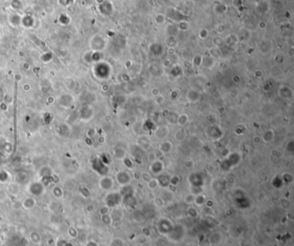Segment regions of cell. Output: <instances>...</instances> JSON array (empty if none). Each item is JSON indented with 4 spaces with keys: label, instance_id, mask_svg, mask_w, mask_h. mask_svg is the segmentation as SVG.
Returning a JSON list of instances; mask_svg holds the SVG:
<instances>
[{
    "label": "cell",
    "instance_id": "cell-1",
    "mask_svg": "<svg viewBox=\"0 0 294 246\" xmlns=\"http://www.w3.org/2000/svg\"><path fill=\"white\" fill-rule=\"evenodd\" d=\"M30 193L33 196H40L44 193V185L41 182H33L29 186Z\"/></svg>",
    "mask_w": 294,
    "mask_h": 246
},
{
    "label": "cell",
    "instance_id": "cell-2",
    "mask_svg": "<svg viewBox=\"0 0 294 246\" xmlns=\"http://www.w3.org/2000/svg\"><path fill=\"white\" fill-rule=\"evenodd\" d=\"M36 206V200L34 197H27L23 201V207L26 210L33 209Z\"/></svg>",
    "mask_w": 294,
    "mask_h": 246
},
{
    "label": "cell",
    "instance_id": "cell-3",
    "mask_svg": "<svg viewBox=\"0 0 294 246\" xmlns=\"http://www.w3.org/2000/svg\"><path fill=\"white\" fill-rule=\"evenodd\" d=\"M30 240H31V242H32L33 244H35L36 245H40V244H42V236H41V234H40L38 231H33L30 232Z\"/></svg>",
    "mask_w": 294,
    "mask_h": 246
},
{
    "label": "cell",
    "instance_id": "cell-4",
    "mask_svg": "<svg viewBox=\"0 0 294 246\" xmlns=\"http://www.w3.org/2000/svg\"><path fill=\"white\" fill-rule=\"evenodd\" d=\"M99 184H100V186L102 187L104 190H109L110 188L112 187L113 181L111 180V178H110V177H104L100 180Z\"/></svg>",
    "mask_w": 294,
    "mask_h": 246
},
{
    "label": "cell",
    "instance_id": "cell-5",
    "mask_svg": "<svg viewBox=\"0 0 294 246\" xmlns=\"http://www.w3.org/2000/svg\"><path fill=\"white\" fill-rule=\"evenodd\" d=\"M67 235H68V237H69L70 238H72V239H75V238H77L78 236L77 229H75L74 227H70V228L68 229V231H67Z\"/></svg>",
    "mask_w": 294,
    "mask_h": 246
},
{
    "label": "cell",
    "instance_id": "cell-6",
    "mask_svg": "<svg viewBox=\"0 0 294 246\" xmlns=\"http://www.w3.org/2000/svg\"><path fill=\"white\" fill-rule=\"evenodd\" d=\"M53 193H54V195L55 197L60 198L63 195V191H62V189L60 187H59V186H55V187H54V189H53Z\"/></svg>",
    "mask_w": 294,
    "mask_h": 246
},
{
    "label": "cell",
    "instance_id": "cell-7",
    "mask_svg": "<svg viewBox=\"0 0 294 246\" xmlns=\"http://www.w3.org/2000/svg\"><path fill=\"white\" fill-rule=\"evenodd\" d=\"M9 180V174L6 173L5 171H0V181L2 183H5Z\"/></svg>",
    "mask_w": 294,
    "mask_h": 246
},
{
    "label": "cell",
    "instance_id": "cell-8",
    "mask_svg": "<svg viewBox=\"0 0 294 246\" xmlns=\"http://www.w3.org/2000/svg\"><path fill=\"white\" fill-rule=\"evenodd\" d=\"M110 246H123V242L118 238H116L110 242Z\"/></svg>",
    "mask_w": 294,
    "mask_h": 246
},
{
    "label": "cell",
    "instance_id": "cell-9",
    "mask_svg": "<svg viewBox=\"0 0 294 246\" xmlns=\"http://www.w3.org/2000/svg\"><path fill=\"white\" fill-rule=\"evenodd\" d=\"M86 246H98V244H97L96 242H94V241H89L86 244Z\"/></svg>",
    "mask_w": 294,
    "mask_h": 246
}]
</instances>
